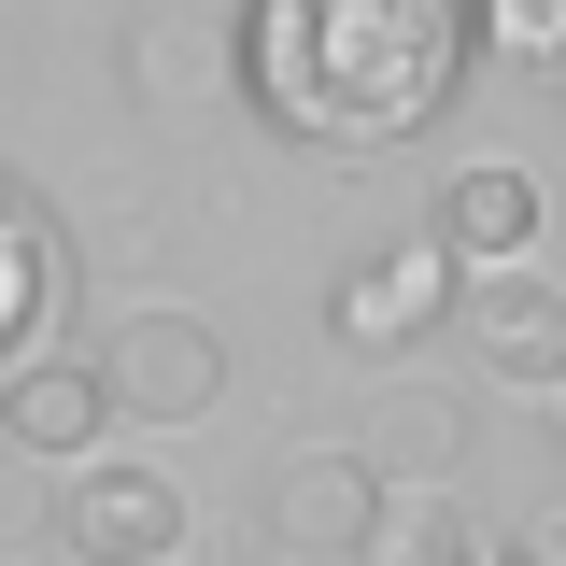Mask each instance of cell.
Masks as SVG:
<instances>
[{"label": "cell", "mask_w": 566, "mask_h": 566, "mask_svg": "<svg viewBox=\"0 0 566 566\" xmlns=\"http://www.w3.org/2000/svg\"><path fill=\"white\" fill-rule=\"evenodd\" d=\"M99 439H114V382H99V354H43L14 397H0V453H29V468H99Z\"/></svg>", "instance_id": "9"}, {"label": "cell", "mask_w": 566, "mask_h": 566, "mask_svg": "<svg viewBox=\"0 0 566 566\" xmlns=\"http://www.w3.org/2000/svg\"><path fill=\"white\" fill-rule=\"evenodd\" d=\"M495 566H566V510H538L524 538H495Z\"/></svg>", "instance_id": "14"}, {"label": "cell", "mask_w": 566, "mask_h": 566, "mask_svg": "<svg viewBox=\"0 0 566 566\" xmlns=\"http://www.w3.org/2000/svg\"><path fill=\"white\" fill-rule=\"evenodd\" d=\"M43 538H57V566H185V482L142 453H99L57 482Z\"/></svg>", "instance_id": "3"}, {"label": "cell", "mask_w": 566, "mask_h": 566, "mask_svg": "<svg viewBox=\"0 0 566 566\" xmlns=\"http://www.w3.org/2000/svg\"><path fill=\"white\" fill-rule=\"evenodd\" d=\"M453 297H468V270L411 227V241H382V255H354V270L326 283V340H340V354H411Z\"/></svg>", "instance_id": "5"}, {"label": "cell", "mask_w": 566, "mask_h": 566, "mask_svg": "<svg viewBox=\"0 0 566 566\" xmlns=\"http://www.w3.org/2000/svg\"><path fill=\"white\" fill-rule=\"evenodd\" d=\"M482 43L524 71H566V0H482Z\"/></svg>", "instance_id": "13"}, {"label": "cell", "mask_w": 566, "mask_h": 566, "mask_svg": "<svg viewBox=\"0 0 566 566\" xmlns=\"http://www.w3.org/2000/svg\"><path fill=\"white\" fill-rule=\"evenodd\" d=\"M57 495H29V453H0V524H43Z\"/></svg>", "instance_id": "15"}, {"label": "cell", "mask_w": 566, "mask_h": 566, "mask_svg": "<svg viewBox=\"0 0 566 566\" xmlns=\"http://www.w3.org/2000/svg\"><path fill=\"white\" fill-rule=\"evenodd\" d=\"M553 85H566V71H553Z\"/></svg>", "instance_id": "16"}, {"label": "cell", "mask_w": 566, "mask_h": 566, "mask_svg": "<svg viewBox=\"0 0 566 566\" xmlns=\"http://www.w3.org/2000/svg\"><path fill=\"white\" fill-rule=\"evenodd\" d=\"M57 326H71V241H57V212H43V185L0 170V397L57 354Z\"/></svg>", "instance_id": "7"}, {"label": "cell", "mask_w": 566, "mask_h": 566, "mask_svg": "<svg viewBox=\"0 0 566 566\" xmlns=\"http://www.w3.org/2000/svg\"><path fill=\"white\" fill-rule=\"evenodd\" d=\"M354 453H368V468H382V482H397V468H411V495H453V453H468V424L439 411V397H382V424H368V439H354Z\"/></svg>", "instance_id": "11"}, {"label": "cell", "mask_w": 566, "mask_h": 566, "mask_svg": "<svg viewBox=\"0 0 566 566\" xmlns=\"http://www.w3.org/2000/svg\"><path fill=\"white\" fill-rule=\"evenodd\" d=\"M99 382H114V424H212L227 411V326L212 312H114L99 340Z\"/></svg>", "instance_id": "2"}, {"label": "cell", "mask_w": 566, "mask_h": 566, "mask_svg": "<svg viewBox=\"0 0 566 566\" xmlns=\"http://www.w3.org/2000/svg\"><path fill=\"white\" fill-rule=\"evenodd\" d=\"M424 241H439L468 283H482V270H538V170H510V156L453 170L439 212H424Z\"/></svg>", "instance_id": "10"}, {"label": "cell", "mask_w": 566, "mask_h": 566, "mask_svg": "<svg viewBox=\"0 0 566 566\" xmlns=\"http://www.w3.org/2000/svg\"><path fill=\"white\" fill-rule=\"evenodd\" d=\"M482 57V0H241V99L312 156L424 142Z\"/></svg>", "instance_id": "1"}, {"label": "cell", "mask_w": 566, "mask_h": 566, "mask_svg": "<svg viewBox=\"0 0 566 566\" xmlns=\"http://www.w3.org/2000/svg\"><path fill=\"white\" fill-rule=\"evenodd\" d=\"M453 340H468V368L510 382V397H566V283L553 270H482L453 297Z\"/></svg>", "instance_id": "6"}, {"label": "cell", "mask_w": 566, "mask_h": 566, "mask_svg": "<svg viewBox=\"0 0 566 566\" xmlns=\"http://www.w3.org/2000/svg\"><path fill=\"white\" fill-rule=\"evenodd\" d=\"M382 510H397V482L354 439H312V453L270 468V553L283 566H368L382 553Z\"/></svg>", "instance_id": "4"}, {"label": "cell", "mask_w": 566, "mask_h": 566, "mask_svg": "<svg viewBox=\"0 0 566 566\" xmlns=\"http://www.w3.org/2000/svg\"><path fill=\"white\" fill-rule=\"evenodd\" d=\"M128 85L156 114H212V99L241 85V14H227V0H156L128 29Z\"/></svg>", "instance_id": "8"}, {"label": "cell", "mask_w": 566, "mask_h": 566, "mask_svg": "<svg viewBox=\"0 0 566 566\" xmlns=\"http://www.w3.org/2000/svg\"><path fill=\"white\" fill-rule=\"evenodd\" d=\"M368 566H495V538L453 510V495H397V510H382V553H368Z\"/></svg>", "instance_id": "12"}]
</instances>
